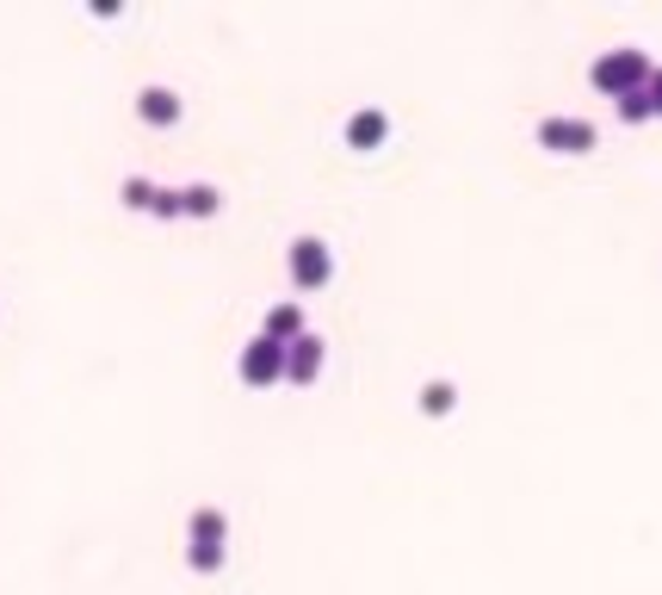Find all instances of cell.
I'll list each match as a JSON object with an SVG mask.
<instances>
[{"instance_id": "7c38bea8", "label": "cell", "mask_w": 662, "mask_h": 595, "mask_svg": "<svg viewBox=\"0 0 662 595\" xmlns=\"http://www.w3.org/2000/svg\"><path fill=\"white\" fill-rule=\"evenodd\" d=\"M619 118H625V124H643V118H657V106H650V87L625 94V99H619Z\"/></svg>"}, {"instance_id": "5bb4252c", "label": "cell", "mask_w": 662, "mask_h": 595, "mask_svg": "<svg viewBox=\"0 0 662 595\" xmlns=\"http://www.w3.org/2000/svg\"><path fill=\"white\" fill-rule=\"evenodd\" d=\"M192 571H224V546H186Z\"/></svg>"}, {"instance_id": "30bf717a", "label": "cell", "mask_w": 662, "mask_h": 595, "mask_svg": "<svg viewBox=\"0 0 662 595\" xmlns=\"http://www.w3.org/2000/svg\"><path fill=\"white\" fill-rule=\"evenodd\" d=\"M217 205H224V192L205 187V180H198V187H180V212L186 217H217Z\"/></svg>"}, {"instance_id": "8fae6325", "label": "cell", "mask_w": 662, "mask_h": 595, "mask_svg": "<svg viewBox=\"0 0 662 595\" xmlns=\"http://www.w3.org/2000/svg\"><path fill=\"white\" fill-rule=\"evenodd\" d=\"M458 404V391L446 379H434V384H421V409H428V416H446V409Z\"/></svg>"}, {"instance_id": "7a4b0ae2", "label": "cell", "mask_w": 662, "mask_h": 595, "mask_svg": "<svg viewBox=\"0 0 662 595\" xmlns=\"http://www.w3.org/2000/svg\"><path fill=\"white\" fill-rule=\"evenodd\" d=\"M285 267H291V279H298L303 291H316V286H328V273H335V254H328L322 236H298L291 254H285Z\"/></svg>"}, {"instance_id": "ba28073f", "label": "cell", "mask_w": 662, "mask_h": 595, "mask_svg": "<svg viewBox=\"0 0 662 595\" xmlns=\"http://www.w3.org/2000/svg\"><path fill=\"white\" fill-rule=\"evenodd\" d=\"M186 539H192V546H224V539H229V521H224V509H192V521H186Z\"/></svg>"}, {"instance_id": "9a60e30c", "label": "cell", "mask_w": 662, "mask_h": 595, "mask_svg": "<svg viewBox=\"0 0 662 595\" xmlns=\"http://www.w3.org/2000/svg\"><path fill=\"white\" fill-rule=\"evenodd\" d=\"M149 212H155V217H186V212H180V187H155Z\"/></svg>"}, {"instance_id": "9c48e42d", "label": "cell", "mask_w": 662, "mask_h": 595, "mask_svg": "<svg viewBox=\"0 0 662 595\" xmlns=\"http://www.w3.org/2000/svg\"><path fill=\"white\" fill-rule=\"evenodd\" d=\"M261 335H273L279 347H291L303 335V310L298 305H273V310H266V323H261Z\"/></svg>"}, {"instance_id": "3957f363", "label": "cell", "mask_w": 662, "mask_h": 595, "mask_svg": "<svg viewBox=\"0 0 662 595\" xmlns=\"http://www.w3.org/2000/svg\"><path fill=\"white\" fill-rule=\"evenodd\" d=\"M236 366H242L248 384H279L285 379V347L273 342V335H254V342L242 347V360H236Z\"/></svg>"}, {"instance_id": "6da1fadb", "label": "cell", "mask_w": 662, "mask_h": 595, "mask_svg": "<svg viewBox=\"0 0 662 595\" xmlns=\"http://www.w3.org/2000/svg\"><path fill=\"white\" fill-rule=\"evenodd\" d=\"M650 75H657V62L643 57V50H606V57H594V69H588V81H594L601 94H613V99L650 87Z\"/></svg>"}, {"instance_id": "8992f818", "label": "cell", "mask_w": 662, "mask_h": 595, "mask_svg": "<svg viewBox=\"0 0 662 595\" xmlns=\"http://www.w3.org/2000/svg\"><path fill=\"white\" fill-rule=\"evenodd\" d=\"M136 118L143 124H180V94L173 87H143L136 94Z\"/></svg>"}, {"instance_id": "2e32d148", "label": "cell", "mask_w": 662, "mask_h": 595, "mask_svg": "<svg viewBox=\"0 0 662 595\" xmlns=\"http://www.w3.org/2000/svg\"><path fill=\"white\" fill-rule=\"evenodd\" d=\"M650 106H657V118H662V69L650 75Z\"/></svg>"}, {"instance_id": "5b68a950", "label": "cell", "mask_w": 662, "mask_h": 595, "mask_svg": "<svg viewBox=\"0 0 662 595\" xmlns=\"http://www.w3.org/2000/svg\"><path fill=\"white\" fill-rule=\"evenodd\" d=\"M322 372V335H310V329H303L298 342L285 347V379L291 384H310Z\"/></svg>"}, {"instance_id": "52a82bcc", "label": "cell", "mask_w": 662, "mask_h": 595, "mask_svg": "<svg viewBox=\"0 0 662 595\" xmlns=\"http://www.w3.org/2000/svg\"><path fill=\"white\" fill-rule=\"evenodd\" d=\"M384 136H390V118H384L378 106H365V112L347 118V143H353V150H378Z\"/></svg>"}, {"instance_id": "4fadbf2b", "label": "cell", "mask_w": 662, "mask_h": 595, "mask_svg": "<svg viewBox=\"0 0 662 595\" xmlns=\"http://www.w3.org/2000/svg\"><path fill=\"white\" fill-rule=\"evenodd\" d=\"M124 205H131V212H149V199H155V180H143V174H131V180H124Z\"/></svg>"}, {"instance_id": "277c9868", "label": "cell", "mask_w": 662, "mask_h": 595, "mask_svg": "<svg viewBox=\"0 0 662 595\" xmlns=\"http://www.w3.org/2000/svg\"><path fill=\"white\" fill-rule=\"evenodd\" d=\"M539 143L557 150V155H582V150H594V124H588V118H545V124H539Z\"/></svg>"}]
</instances>
